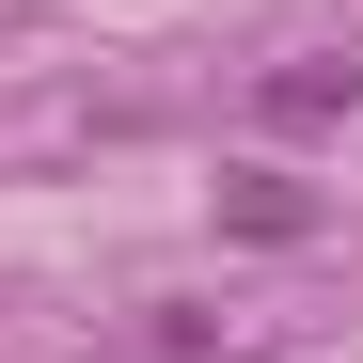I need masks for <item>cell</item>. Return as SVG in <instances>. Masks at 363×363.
Here are the masks:
<instances>
[{
    "label": "cell",
    "mask_w": 363,
    "mask_h": 363,
    "mask_svg": "<svg viewBox=\"0 0 363 363\" xmlns=\"http://www.w3.org/2000/svg\"><path fill=\"white\" fill-rule=\"evenodd\" d=\"M253 111H269V127H347V111H363V64H269Z\"/></svg>",
    "instance_id": "cell-2"
},
{
    "label": "cell",
    "mask_w": 363,
    "mask_h": 363,
    "mask_svg": "<svg viewBox=\"0 0 363 363\" xmlns=\"http://www.w3.org/2000/svg\"><path fill=\"white\" fill-rule=\"evenodd\" d=\"M221 237H253V253H300V237H316V190H300L284 158H237V174H221Z\"/></svg>",
    "instance_id": "cell-1"
}]
</instances>
